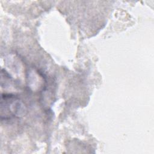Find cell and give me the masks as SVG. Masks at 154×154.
Here are the masks:
<instances>
[{"mask_svg": "<svg viewBox=\"0 0 154 154\" xmlns=\"http://www.w3.org/2000/svg\"><path fill=\"white\" fill-rule=\"evenodd\" d=\"M1 106V112H5V119L19 116L24 111L23 104L18 98L12 94L2 95Z\"/></svg>", "mask_w": 154, "mask_h": 154, "instance_id": "6da1fadb", "label": "cell"}]
</instances>
